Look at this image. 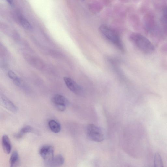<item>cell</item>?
<instances>
[{
	"instance_id": "8fae6325",
	"label": "cell",
	"mask_w": 167,
	"mask_h": 167,
	"mask_svg": "<svg viewBox=\"0 0 167 167\" xmlns=\"http://www.w3.org/2000/svg\"><path fill=\"white\" fill-rule=\"evenodd\" d=\"M20 162L19 154L17 150H14L11 156L10 163L11 167L17 166L18 165Z\"/></svg>"
},
{
	"instance_id": "9a60e30c",
	"label": "cell",
	"mask_w": 167,
	"mask_h": 167,
	"mask_svg": "<svg viewBox=\"0 0 167 167\" xmlns=\"http://www.w3.org/2000/svg\"><path fill=\"white\" fill-rule=\"evenodd\" d=\"M20 22L22 27L26 29L30 30L32 29L30 23L25 18L21 17L20 18Z\"/></svg>"
},
{
	"instance_id": "8992f818",
	"label": "cell",
	"mask_w": 167,
	"mask_h": 167,
	"mask_svg": "<svg viewBox=\"0 0 167 167\" xmlns=\"http://www.w3.org/2000/svg\"><path fill=\"white\" fill-rule=\"evenodd\" d=\"M63 79L67 87L71 92L77 95H81L82 93V87L73 79L67 77H64Z\"/></svg>"
},
{
	"instance_id": "277c9868",
	"label": "cell",
	"mask_w": 167,
	"mask_h": 167,
	"mask_svg": "<svg viewBox=\"0 0 167 167\" xmlns=\"http://www.w3.org/2000/svg\"><path fill=\"white\" fill-rule=\"evenodd\" d=\"M52 101L55 107L61 111H65L69 105V102L67 99L59 94L54 95L52 98Z\"/></svg>"
},
{
	"instance_id": "7a4b0ae2",
	"label": "cell",
	"mask_w": 167,
	"mask_h": 167,
	"mask_svg": "<svg viewBox=\"0 0 167 167\" xmlns=\"http://www.w3.org/2000/svg\"><path fill=\"white\" fill-rule=\"evenodd\" d=\"M131 41L141 51L146 53H153L155 50L154 44L146 37L138 33H133L130 36Z\"/></svg>"
},
{
	"instance_id": "2e32d148",
	"label": "cell",
	"mask_w": 167,
	"mask_h": 167,
	"mask_svg": "<svg viewBox=\"0 0 167 167\" xmlns=\"http://www.w3.org/2000/svg\"><path fill=\"white\" fill-rule=\"evenodd\" d=\"M8 3L11 5H12L13 4V0H6Z\"/></svg>"
},
{
	"instance_id": "e0dca14e",
	"label": "cell",
	"mask_w": 167,
	"mask_h": 167,
	"mask_svg": "<svg viewBox=\"0 0 167 167\" xmlns=\"http://www.w3.org/2000/svg\"><path fill=\"white\" fill-rule=\"evenodd\" d=\"M164 17L165 19L167 21V9L164 11Z\"/></svg>"
},
{
	"instance_id": "ba28073f",
	"label": "cell",
	"mask_w": 167,
	"mask_h": 167,
	"mask_svg": "<svg viewBox=\"0 0 167 167\" xmlns=\"http://www.w3.org/2000/svg\"><path fill=\"white\" fill-rule=\"evenodd\" d=\"M64 162V158L62 155L59 154L54 156L50 162L45 164L48 166L57 167L62 166Z\"/></svg>"
},
{
	"instance_id": "5bb4252c",
	"label": "cell",
	"mask_w": 167,
	"mask_h": 167,
	"mask_svg": "<svg viewBox=\"0 0 167 167\" xmlns=\"http://www.w3.org/2000/svg\"><path fill=\"white\" fill-rule=\"evenodd\" d=\"M154 166L155 167H164L162 158L159 153H156L154 157Z\"/></svg>"
},
{
	"instance_id": "52a82bcc",
	"label": "cell",
	"mask_w": 167,
	"mask_h": 167,
	"mask_svg": "<svg viewBox=\"0 0 167 167\" xmlns=\"http://www.w3.org/2000/svg\"><path fill=\"white\" fill-rule=\"evenodd\" d=\"M1 101L3 106L8 110L13 113L18 112V107L3 94L1 95Z\"/></svg>"
},
{
	"instance_id": "9c48e42d",
	"label": "cell",
	"mask_w": 167,
	"mask_h": 167,
	"mask_svg": "<svg viewBox=\"0 0 167 167\" xmlns=\"http://www.w3.org/2000/svg\"><path fill=\"white\" fill-rule=\"evenodd\" d=\"M2 145L4 152L7 154H9L12 150V145L8 137L4 135L2 138Z\"/></svg>"
},
{
	"instance_id": "7c38bea8",
	"label": "cell",
	"mask_w": 167,
	"mask_h": 167,
	"mask_svg": "<svg viewBox=\"0 0 167 167\" xmlns=\"http://www.w3.org/2000/svg\"><path fill=\"white\" fill-rule=\"evenodd\" d=\"M48 125L51 130L55 133H58L61 131L60 124L56 121L51 120L49 122Z\"/></svg>"
},
{
	"instance_id": "3957f363",
	"label": "cell",
	"mask_w": 167,
	"mask_h": 167,
	"mask_svg": "<svg viewBox=\"0 0 167 167\" xmlns=\"http://www.w3.org/2000/svg\"><path fill=\"white\" fill-rule=\"evenodd\" d=\"M87 136L92 140L101 142L104 140V136L102 129L98 126L91 124L87 128Z\"/></svg>"
},
{
	"instance_id": "6da1fadb",
	"label": "cell",
	"mask_w": 167,
	"mask_h": 167,
	"mask_svg": "<svg viewBox=\"0 0 167 167\" xmlns=\"http://www.w3.org/2000/svg\"><path fill=\"white\" fill-rule=\"evenodd\" d=\"M99 29L101 34L107 40L122 51H124V48L121 39L114 30L106 25H101Z\"/></svg>"
},
{
	"instance_id": "5b68a950",
	"label": "cell",
	"mask_w": 167,
	"mask_h": 167,
	"mask_svg": "<svg viewBox=\"0 0 167 167\" xmlns=\"http://www.w3.org/2000/svg\"><path fill=\"white\" fill-rule=\"evenodd\" d=\"M54 149L50 145H45L41 148L39 154L44 160L45 164L50 162L54 157Z\"/></svg>"
},
{
	"instance_id": "30bf717a",
	"label": "cell",
	"mask_w": 167,
	"mask_h": 167,
	"mask_svg": "<svg viewBox=\"0 0 167 167\" xmlns=\"http://www.w3.org/2000/svg\"><path fill=\"white\" fill-rule=\"evenodd\" d=\"M33 130V128L30 126H24L18 133L14 135V137L16 139H20L26 134L31 132Z\"/></svg>"
},
{
	"instance_id": "4fadbf2b",
	"label": "cell",
	"mask_w": 167,
	"mask_h": 167,
	"mask_svg": "<svg viewBox=\"0 0 167 167\" xmlns=\"http://www.w3.org/2000/svg\"><path fill=\"white\" fill-rule=\"evenodd\" d=\"M8 76L13 81L14 84L18 86H21L22 82L21 79L13 71L10 70L8 72Z\"/></svg>"
},
{
	"instance_id": "ac0fdd59",
	"label": "cell",
	"mask_w": 167,
	"mask_h": 167,
	"mask_svg": "<svg viewBox=\"0 0 167 167\" xmlns=\"http://www.w3.org/2000/svg\"><path fill=\"white\" fill-rule=\"evenodd\" d=\"M82 1H84V0H82Z\"/></svg>"
}]
</instances>
